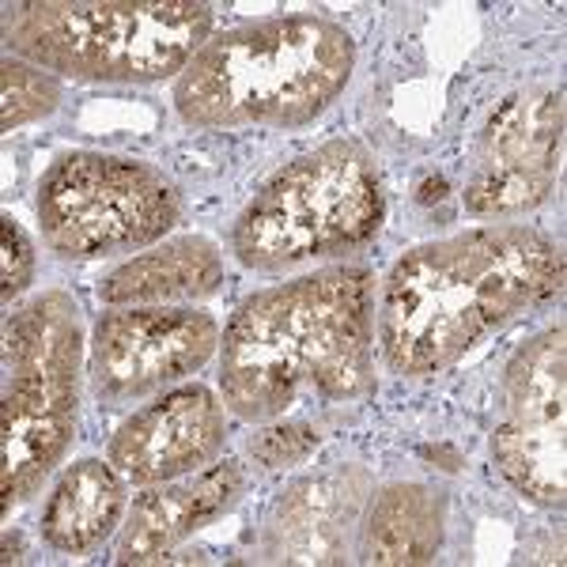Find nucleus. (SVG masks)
<instances>
[{
    "instance_id": "f03ea898",
    "label": "nucleus",
    "mask_w": 567,
    "mask_h": 567,
    "mask_svg": "<svg viewBox=\"0 0 567 567\" xmlns=\"http://www.w3.org/2000/svg\"><path fill=\"white\" fill-rule=\"evenodd\" d=\"M374 390V272L315 269L243 299L219 337V393L246 424Z\"/></svg>"
},
{
    "instance_id": "a211bd4d",
    "label": "nucleus",
    "mask_w": 567,
    "mask_h": 567,
    "mask_svg": "<svg viewBox=\"0 0 567 567\" xmlns=\"http://www.w3.org/2000/svg\"><path fill=\"white\" fill-rule=\"evenodd\" d=\"M318 443H322V432L310 420H280V424L269 420V427L246 443V454L261 470H288V465L307 462Z\"/></svg>"
},
{
    "instance_id": "1a4fd4ad",
    "label": "nucleus",
    "mask_w": 567,
    "mask_h": 567,
    "mask_svg": "<svg viewBox=\"0 0 567 567\" xmlns=\"http://www.w3.org/2000/svg\"><path fill=\"white\" fill-rule=\"evenodd\" d=\"M219 352V322L197 307H114L91 333L87 379L103 405H130L189 379Z\"/></svg>"
},
{
    "instance_id": "2eb2a0df",
    "label": "nucleus",
    "mask_w": 567,
    "mask_h": 567,
    "mask_svg": "<svg viewBox=\"0 0 567 567\" xmlns=\"http://www.w3.org/2000/svg\"><path fill=\"white\" fill-rule=\"evenodd\" d=\"M114 462L80 458L50 488L42 507V542L53 553L87 556L122 526L130 511V488Z\"/></svg>"
},
{
    "instance_id": "f3484780",
    "label": "nucleus",
    "mask_w": 567,
    "mask_h": 567,
    "mask_svg": "<svg viewBox=\"0 0 567 567\" xmlns=\"http://www.w3.org/2000/svg\"><path fill=\"white\" fill-rule=\"evenodd\" d=\"M61 103V84L53 72L23 58H4L0 65V130L16 133L23 125L53 114Z\"/></svg>"
},
{
    "instance_id": "4468645a",
    "label": "nucleus",
    "mask_w": 567,
    "mask_h": 567,
    "mask_svg": "<svg viewBox=\"0 0 567 567\" xmlns=\"http://www.w3.org/2000/svg\"><path fill=\"white\" fill-rule=\"evenodd\" d=\"M224 284V254L205 235H182L155 250L130 258L99 280L106 307H175L197 303Z\"/></svg>"
},
{
    "instance_id": "dca6fc26",
    "label": "nucleus",
    "mask_w": 567,
    "mask_h": 567,
    "mask_svg": "<svg viewBox=\"0 0 567 567\" xmlns=\"http://www.w3.org/2000/svg\"><path fill=\"white\" fill-rule=\"evenodd\" d=\"M446 537V499L432 484L393 481L371 499L360 526V560L374 567L432 564Z\"/></svg>"
},
{
    "instance_id": "9d476101",
    "label": "nucleus",
    "mask_w": 567,
    "mask_h": 567,
    "mask_svg": "<svg viewBox=\"0 0 567 567\" xmlns=\"http://www.w3.org/2000/svg\"><path fill=\"white\" fill-rule=\"evenodd\" d=\"M564 159V87H518L492 110L481 133L465 213L511 219L553 197Z\"/></svg>"
},
{
    "instance_id": "f8f14e48",
    "label": "nucleus",
    "mask_w": 567,
    "mask_h": 567,
    "mask_svg": "<svg viewBox=\"0 0 567 567\" xmlns=\"http://www.w3.org/2000/svg\"><path fill=\"white\" fill-rule=\"evenodd\" d=\"M368 496L371 473L360 465H333L288 484L265 518L261 556L272 564H341Z\"/></svg>"
},
{
    "instance_id": "6ab92c4d",
    "label": "nucleus",
    "mask_w": 567,
    "mask_h": 567,
    "mask_svg": "<svg viewBox=\"0 0 567 567\" xmlns=\"http://www.w3.org/2000/svg\"><path fill=\"white\" fill-rule=\"evenodd\" d=\"M34 269H39V254H34L31 235L23 231L20 219L12 213L0 216V296L4 307H12V299H20L34 284Z\"/></svg>"
},
{
    "instance_id": "39448f33",
    "label": "nucleus",
    "mask_w": 567,
    "mask_h": 567,
    "mask_svg": "<svg viewBox=\"0 0 567 567\" xmlns=\"http://www.w3.org/2000/svg\"><path fill=\"white\" fill-rule=\"evenodd\" d=\"M386 219V186L368 144L341 136L303 152L254 194L231 227L246 269L288 272L363 250Z\"/></svg>"
},
{
    "instance_id": "9b49d317",
    "label": "nucleus",
    "mask_w": 567,
    "mask_h": 567,
    "mask_svg": "<svg viewBox=\"0 0 567 567\" xmlns=\"http://www.w3.org/2000/svg\"><path fill=\"white\" fill-rule=\"evenodd\" d=\"M224 398H216L200 382L171 386L152 405L122 420V427L110 435L106 458L125 481L141 484V488L197 473L224 454Z\"/></svg>"
},
{
    "instance_id": "f257e3e1",
    "label": "nucleus",
    "mask_w": 567,
    "mask_h": 567,
    "mask_svg": "<svg viewBox=\"0 0 567 567\" xmlns=\"http://www.w3.org/2000/svg\"><path fill=\"white\" fill-rule=\"evenodd\" d=\"M564 272V246L526 224L420 243L382 280V360L401 379L451 371L503 326L560 296Z\"/></svg>"
},
{
    "instance_id": "7ed1b4c3",
    "label": "nucleus",
    "mask_w": 567,
    "mask_h": 567,
    "mask_svg": "<svg viewBox=\"0 0 567 567\" xmlns=\"http://www.w3.org/2000/svg\"><path fill=\"white\" fill-rule=\"evenodd\" d=\"M355 42L322 16L258 20L216 34L175 84V110L194 130H299L344 95Z\"/></svg>"
},
{
    "instance_id": "20e7f679",
    "label": "nucleus",
    "mask_w": 567,
    "mask_h": 567,
    "mask_svg": "<svg viewBox=\"0 0 567 567\" xmlns=\"http://www.w3.org/2000/svg\"><path fill=\"white\" fill-rule=\"evenodd\" d=\"M213 31L194 0H42L8 8L16 58L84 84H159L182 76Z\"/></svg>"
},
{
    "instance_id": "0eeeda50",
    "label": "nucleus",
    "mask_w": 567,
    "mask_h": 567,
    "mask_svg": "<svg viewBox=\"0 0 567 567\" xmlns=\"http://www.w3.org/2000/svg\"><path fill=\"white\" fill-rule=\"evenodd\" d=\"M42 243L61 261H103L159 243L182 216V194L152 163L110 152H69L34 194Z\"/></svg>"
},
{
    "instance_id": "423d86ee",
    "label": "nucleus",
    "mask_w": 567,
    "mask_h": 567,
    "mask_svg": "<svg viewBox=\"0 0 567 567\" xmlns=\"http://www.w3.org/2000/svg\"><path fill=\"white\" fill-rule=\"evenodd\" d=\"M84 322L69 291L50 288L4 322V413H0V503L4 515L65 462L80 420Z\"/></svg>"
},
{
    "instance_id": "6e6552de",
    "label": "nucleus",
    "mask_w": 567,
    "mask_h": 567,
    "mask_svg": "<svg viewBox=\"0 0 567 567\" xmlns=\"http://www.w3.org/2000/svg\"><path fill=\"white\" fill-rule=\"evenodd\" d=\"M567 333L548 326L503 371L507 416L492 432V462L518 496L560 511L567 496Z\"/></svg>"
},
{
    "instance_id": "ddd939ff",
    "label": "nucleus",
    "mask_w": 567,
    "mask_h": 567,
    "mask_svg": "<svg viewBox=\"0 0 567 567\" xmlns=\"http://www.w3.org/2000/svg\"><path fill=\"white\" fill-rule=\"evenodd\" d=\"M246 492V470L239 462L224 458L178 481L152 484L133 499L130 518L117 537V564H163L171 553L219 523Z\"/></svg>"
}]
</instances>
